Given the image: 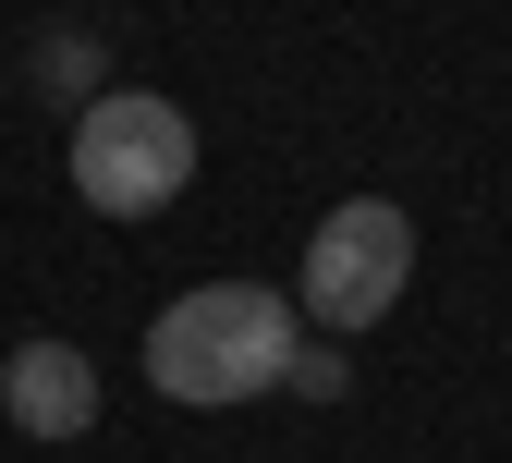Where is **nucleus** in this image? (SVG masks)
Masks as SVG:
<instances>
[{
    "label": "nucleus",
    "instance_id": "nucleus-1",
    "mask_svg": "<svg viewBox=\"0 0 512 463\" xmlns=\"http://www.w3.org/2000/svg\"><path fill=\"white\" fill-rule=\"evenodd\" d=\"M293 342H305V305L293 293H269V281H196V293H171L147 317V378H159V403L220 415V403L281 390Z\"/></svg>",
    "mask_w": 512,
    "mask_h": 463
},
{
    "label": "nucleus",
    "instance_id": "nucleus-2",
    "mask_svg": "<svg viewBox=\"0 0 512 463\" xmlns=\"http://www.w3.org/2000/svg\"><path fill=\"white\" fill-rule=\"evenodd\" d=\"M183 183H196V122L159 86H98L74 110V195L98 220H159L183 208Z\"/></svg>",
    "mask_w": 512,
    "mask_h": 463
},
{
    "label": "nucleus",
    "instance_id": "nucleus-3",
    "mask_svg": "<svg viewBox=\"0 0 512 463\" xmlns=\"http://www.w3.org/2000/svg\"><path fill=\"white\" fill-rule=\"evenodd\" d=\"M403 281H415V220L391 195H342V208L305 232V256H293V305H305V329H330V342L378 329L403 305Z\"/></svg>",
    "mask_w": 512,
    "mask_h": 463
},
{
    "label": "nucleus",
    "instance_id": "nucleus-4",
    "mask_svg": "<svg viewBox=\"0 0 512 463\" xmlns=\"http://www.w3.org/2000/svg\"><path fill=\"white\" fill-rule=\"evenodd\" d=\"M0 415H13L25 439H86L98 427V354L86 342H49V329H37V342H13V354H0Z\"/></svg>",
    "mask_w": 512,
    "mask_h": 463
},
{
    "label": "nucleus",
    "instance_id": "nucleus-5",
    "mask_svg": "<svg viewBox=\"0 0 512 463\" xmlns=\"http://www.w3.org/2000/svg\"><path fill=\"white\" fill-rule=\"evenodd\" d=\"M98 74H110V49H98V25H49V37L25 49V86H37L49 110H86V98H98Z\"/></svg>",
    "mask_w": 512,
    "mask_h": 463
},
{
    "label": "nucleus",
    "instance_id": "nucleus-6",
    "mask_svg": "<svg viewBox=\"0 0 512 463\" xmlns=\"http://www.w3.org/2000/svg\"><path fill=\"white\" fill-rule=\"evenodd\" d=\"M281 390H293V403H342V390H354V342H330V329H317V342H293Z\"/></svg>",
    "mask_w": 512,
    "mask_h": 463
}]
</instances>
